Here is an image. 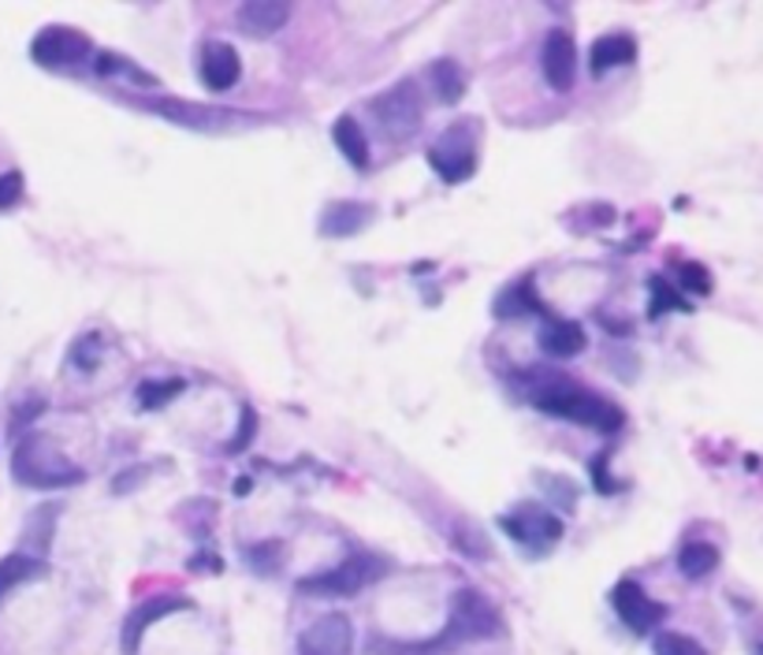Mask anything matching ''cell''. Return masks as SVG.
Returning a JSON list of instances; mask_svg holds the SVG:
<instances>
[{
  "instance_id": "e575fe53",
  "label": "cell",
  "mask_w": 763,
  "mask_h": 655,
  "mask_svg": "<svg viewBox=\"0 0 763 655\" xmlns=\"http://www.w3.org/2000/svg\"><path fill=\"white\" fill-rule=\"evenodd\" d=\"M588 474L596 477L593 485H596V491H599V496H610V491H618L615 485H610V474H607V450H604V455L596 458L593 466H588Z\"/></svg>"
},
{
  "instance_id": "4fadbf2b",
  "label": "cell",
  "mask_w": 763,
  "mask_h": 655,
  "mask_svg": "<svg viewBox=\"0 0 763 655\" xmlns=\"http://www.w3.org/2000/svg\"><path fill=\"white\" fill-rule=\"evenodd\" d=\"M149 112H160L165 119L179 123V127H195V131H212V127H228L236 119H250L242 112H228V108H212V105H195V101H146Z\"/></svg>"
},
{
  "instance_id": "52a82bcc",
  "label": "cell",
  "mask_w": 763,
  "mask_h": 655,
  "mask_svg": "<svg viewBox=\"0 0 763 655\" xmlns=\"http://www.w3.org/2000/svg\"><path fill=\"white\" fill-rule=\"evenodd\" d=\"M500 529L506 532V537L514 540L518 548L529 551V555H547L558 540H563V518L555 514V510H547L541 503H522L514 507L511 514L500 518Z\"/></svg>"
},
{
  "instance_id": "ba28073f",
  "label": "cell",
  "mask_w": 763,
  "mask_h": 655,
  "mask_svg": "<svg viewBox=\"0 0 763 655\" xmlns=\"http://www.w3.org/2000/svg\"><path fill=\"white\" fill-rule=\"evenodd\" d=\"M30 56H34V64H42L49 71H71L94 56V45H90L83 30L45 27L42 34L30 41Z\"/></svg>"
},
{
  "instance_id": "6da1fadb",
  "label": "cell",
  "mask_w": 763,
  "mask_h": 655,
  "mask_svg": "<svg viewBox=\"0 0 763 655\" xmlns=\"http://www.w3.org/2000/svg\"><path fill=\"white\" fill-rule=\"evenodd\" d=\"M514 384H518V392H522L525 403L533 409H541V414L596 428V433H604V436L623 433V425H626L623 406L610 403V398H604V395H596L593 387L577 384L574 376L555 373V368H529V373L514 376Z\"/></svg>"
},
{
  "instance_id": "f1b7e54d",
  "label": "cell",
  "mask_w": 763,
  "mask_h": 655,
  "mask_svg": "<svg viewBox=\"0 0 763 655\" xmlns=\"http://www.w3.org/2000/svg\"><path fill=\"white\" fill-rule=\"evenodd\" d=\"M652 652L656 655H708L693 637H686V633H656Z\"/></svg>"
},
{
  "instance_id": "603a6c76",
  "label": "cell",
  "mask_w": 763,
  "mask_h": 655,
  "mask_svg": "<svg viewBox=\"0 0 763 655\" xmlns=\"http://www.w3.org/2000/svg\"><path fill=\"white\" fill-rule=\"evenodd\" d=\"M432 90H436V97H440V105H458L466 94V71L462 64H454V60H436L432 64Z\"/></svg>"
},
{
  "instance_id": "d4e9b609",
  "label": "cell",
  "mask_w": 763,
  "mask_h": 655,
  "mask_svg": "<svg viewBox=\"0 0 763 655\" xmlns=\"http://www.w3.org/2000/svg\"><path fill=\"white\" fill-rule=\"evenodd\" d=\"M182 392H187V381H179V376H168V381H142L135 392V403L138 409H160V406L176 403Z\"/></svg>"
},
{
  "instance_id": "484cf974",
  "label": "cell",
  "mask_w": 763,
  "mask_h": 655,
  "mask_svg": "<svg viewBox=\"0 0 763 655\" xmlns=\"http://www.w3.org/2000/svg\"><path fill=\"white\" fill-rule=\"evenodd\" d=\"M60 503H45V507H38L34 514H30L27 521V529H23V537L30 540V544L38 548V559H42V551L53 544V532H56V518H60Z\"/></svg>"
},
{
  "instance_id": "277c9868",
  "label": "cell",
  "mask_w": 763,
  "mask_h": 655,
  "mask_svg": "<svg viewBox=\"0 0 763 655\" xmlns=\"http://www.w3.org/2000/svg\"><path fill=\"white\" fill-rule=\"evenodd\" d=\"M477 149H481L477 119H458L429 146V164L447 187H458V183H466L477 171V160H481Z\"/></svg>"
},
{
  "instance_id": "d590c367",
  "label": "cell",
  "mask_w": 763,
  "mask_h": 655,
  "mask_svg": "<svg viewBox=\"0 0 763 655\" xmlns=\"http://www.w3.org/2000/svg\"><path fill=\"white\" fill-rule=\"evenodd\" d=\"M752 652H756V655H763V641H756V644H752Z\"/></svg>"
},
{
  "instance_id": "5bb4252c",
  "label": "cell",
  "mask_w": 763,
  "mask_h": 655,
  "mask_svg": "<svg viewBox=\"0 0 763 655\" xmlns=\"http://www.w3.org/2000/svg\"><path fill=\"white\" fill-rule=\"evenodd\" d=\"M198 75L212 90V94H223V90H231L242 79L239 49L228 45V41H209V45L201 49V56H198Z\"/></svg>"
},
{
  "instance_id": "f546056e",
  "label": "cell",
  "mask_w": 763,
  "mask_h": 655,
  "mask_svg": "<svg viewBox=\"0 0 763 655\" xmlns=\"http://www.w3.org/2000/svg\"><path fill=\"white\" fill-rule=\"evenodd\" d=\"M253 433H258V414H253V406H242L239 433H236V439H228V444H223V455H242V450L253 444Z\"/></svg>"
},
{
  "instance_id": "8fae6325",
  "label": "cell",
  "mask_w": 763,
  "mask_h": 655,
  "mask_svg": "<svg viewBox=\"0 0 763 655\" xmlns=\"http://www.w3.org/2000/svg\"><path fill=\"white\" fill-rule=\"evenodd\" d=\"M190 607H195V600L182 596V592H176V596H149V600L135 603L124 618V655H138V644L153 622L168 618V614H176V611H190Z\"/></svg>"
},
{
  "instance_id": "30bf717a",
  "label": "cell",
  "mask_w": 763,
  "mask_h": 655,
  "mask_svg": "<svg viewBox=\"0 0 763 655\" xmlns=\"http://www.w3.org/2000/svg\"><path fill=\"white\" fill-rule=\"evenodd\" d=\"M299 655H354V622L343 611L321 614L313 626L302 630Z\"/></svg>"
},
{
  "instance_id": "4316f807",
  "label": "cell",
  "mask_w": 763,
  "mask_h": 655,
  "mask_svg": "<svg viewBox=\"0 0 763 655\" xmlns=\"http://www.w3.org/2000/svg\"><path fill=\"white\" fill-rule=\"evenodd\" d=\"M101 354H105V340H101V332H83L75 343H71L67 365L79 368V373H94V368L101 365Z\"/></svg>"
},
{
  "instance_id": "2e32d148",
  "label": "cell",
  "mask_w": 763,
  "mask_h": 655,
  "mask_svg": "<svg viewBox=\"0 0 763 655\" xmlns=\"http://www.w3.org/2000/svg\"><path fill=\"white\" fill-rule=\"evenodd\" d=\"M373 205L369 201H332L324 205L321 212V235H328V239H351V235L365 231L373 223Z\"/></svg>"
},
{
  "instance_id": "ffe728a7",
  "label": "cell",
  "mask_w": 763,
  "mask_h": 655,
  "mask_svg": "<svg viewBox=\"0 0 763 655\" xmlns=\"http://www.w3.org/2000/svg\"><path fill=\"white\" fill-rule=\"evenodd\" d=\"M49 573V562L38 555H27V551H12V555L0 559V607L12 596L19 585H30V581H42Z\"/></svg>"
},
{
  "instance_id": "83f0119b",
  "label": "cell",
  "mask_w": 763,
  "mask_h": 655,
  "mask_svg": "<svg viewBox=\"0 0 763 655\" xmlns=\"http://www.w3.org/2000/svg\"><path fill=\"white\" fill-rule=\"evenodd\" d=\"M94 71H97V75H105V79H108V75H124V79H130V82H138V86H157V79H153L149 71L135 67L127 56H119V53H97Z\"/></svg>"
},
{
  "instance_id": "ac0fdd59",
  "label": "cell",
  "mask_w": 763,
  "mask_h": 655,
  "mask_svg": "<svg viewBox=\"0 0 763 655\" xmlns=\"http://www.w3.org/2000/svg\"><path fill=\"white\" fill-rule=\"evenodd\" d=\"M536 343L547 357H577L585 351V328L577 321H566V316H544V328L536 332Z\"/></svg>"
},
{
  "instance_id": "44dd1931",
  "label": "cell",
  "mask_w": 763,
  "mask_h": 655,
  "mask_svg": "<svg viewBox=\"0 0 763 655\" xmlns=\"http://www.w3.org/2000/svg\"><path fill=\"white\" fill-rule=\"evenodd\" d=\"M678 570L681 578L689 581H704L719 570V548L708 544V540H686L678 548Z\"/></svg>"
},
{
  "instance_id": "836d02e7",
  "label": "cell",
  "mask_w": 763,
  "mask_h": 655,
  "mask_svg": "<svg viewBox=\"0 0 763 655\" xmlns=\"http://www.w3.org/2000/svg\"><path fill=\"white\" fill-rule=\"evenodd\" d=\"M276 555H280V544L276 540H264L261 548H247V562L253 570H264V573H272V566H276Z\"/></svg>"
},
{
  "instance_id": "7a4b0ae2",
  "label": "cell",
  "mask_w": 763,
  "mask_h": 655,
  "mask_svg": "<svg viewBox=\"0 0 763 655\" xmlns=\"http://www.w3.org/2000/svg\"><path fill=\"white\" fill-rule=\"evenodd\" d=\"M12 474L19 485L42 488V491L71 488V485H79V480H86V469L71 462L45 433H30L19 439L12 450Z\"/></svg>"
},
{
  "instance_id": "9a60e30c",
  "label": "cell",
  "mask_w": 763,
  "mask_h": 655,
  "mask_svg": "<svg viewBox=\"0 0 763 655\" xmlns=\"http://www.w3.org/2000/svg\"><path fill=\"white\" fill-rule=\"evenodd\" d=\"M492 316L500 321H518V316H552V310L544 305V299L536 294V275L525 272L518 275L514 283H506L500 294H495Z\"/></svg>"
},
{
  "instance_id": "8992f818",
  "label": "cell",
  "mask_w": 763,
  "mask_h": 655,
  "mask_svg": "<svg viewBox=\"0 0 763 655\" xmlns=\"http://www.w3.org/2000/svg\"><path fill=\"white\" fill-rule=\"evenodd\" d=\"M369 108H373V116L380 119V131L391 142L414 138L417 131H421V123H425V101H421V94H417L414 79L395 82L391 90H384L380 97L369 101Z\"/></svg>"
},
{
  "instance_id": "7c38bea8",
  "label": "cell",
  "mask_w": 763,
  "mask_h": 655,
  "mask_svg": "<svg viewBox=\"0 0 763 655\" xmlns=\"http://www.w3.org/2000/svg\"><path fill=\"white\" fill-rule=\"evenodd\" d=\"M541 67H544V82L555 90V94H569V90H574V82H577L574 34H566V30H552V34L544 38Z\"/></svg>"
},
{
  "instance_id": "1f68e13d",
  "label": "cell",
  "mask_w": 763,
  "mask_h": 655,
  "mask_svg": "<svg viewBox=\"0 0 763 655\" xmlns=\"http://www.w3.org/2000/svg\"><path fill=\"white\" fill-rule=\"evenodd\" d=\"M678 283L681 287H689L693 294H711V275L704 264H697V261H686L678 269Z\"/></svg>"
},
{
  "instance_id": "d6a6232c",
  "label": "cell",
  "mask_w": 763,
  "mask_h": 655,
  "mask_svg": "<svg viewBox=\"0 0 763 655\" xmlns=\"http://www.w3.org/2000/svg\"><path fill=\"white\" fill-rule=\"evenodd\" d=\"M23 198V171H4L0 176V212L12 209Z\"/></svg>"
},
{
  "instance_id": "5b68a950",
  "label": "cell",
  "mask_w": 763,
  "mask_h": 655,
  "mask_svg": "<svg viewBox=\"0 0 763 655\" xmlns=\"http://www.w3.org/2000/svg\"><path fill=\"white\" fill-rule=\"evenodd\" d=\"M388 573V562L373 551H354L339 562V566L324 570V573H310V578H299V592L305 596H354L365 585L380 581Z\"/></svg>"
},
{
  "instance_id": "d6986e66",
  "label": "cell",
  "mask_w": 763,
  "mask_h": 655,
  "mask_svg": "<svg viewBox=\"0 0 763 655\" xmlns=\"http://www.w3.org/2000/svg\"><path fill=\"white\" fill-rule=\"evenodd\" d=\"M634 60H637V41L634 34H626V30L596 38L593 49H588V67H593V75H607V71H615V67H629Z\"/></svg>"
},
{
  "instance_id": "7402d4cb",
  "label": "cell",
  "mask_w": 763,
  "mask_h": 655,
  "mask_svg": "<svg viewBox=\"0 0 763 655\" xmlns=\"http://www.w3.org/2000/svg\"><path fill=\"white\" fill-rule=\"evenodd\" d=\"M332 142H335V149H339L343 157L354 164V168H369V138H365L362 123L354 119V116H339V119H335Z\"/></svg>"
},
{
  "instance_id": "4dcf8cb0",
  "label": "cell",
  "mask_w": 763,
  "mask_h": 655,
  "mask_svg": "<svg viewBox=\"0 0 763 655\" xmlns=\"http://www.w3.org/2000/svg\"><path fill=\"white\" fill-rule=\"evenodd\" d=\"M481 532H477L473 526L470 529H466V526H458L454 529V548L458 551H462V555H470V559H488V555H492V548H488V544H481Z\"/></svg>"
},
{
  "instance_id": "cb8c5ba5",
  "label": "cell",
  "mask_w": 763,
  "mask_h": 655,
  "mask_svg": "<svg viewBox=\"0 0 763 655\" xmlns=\"http://www.w3.org/2000/svg\"><path fill=\"white\" fill-rule=\"evenodd\" d=\"M648 291H652V305H648V321H659L663 313H675V310H681V313L693 310V302L681 299V291L667 280V275H652V280H648Z\"/></svg>"
},
{
  "instance_id": "e0dca14e",
  "label": "cell",
  "mask_w": 763,
  "mask_h": 655,
  "mask_svg": "<svg viewBox=\"0 0 763 655\" xmlns=\"http://www.w3.org/2000/svg\"><path fill=\"white\" fill-rule=\"evenodd\" d=\"M291 19V4L283 0H250V4L239 8L236 23L247 38H272L276 30L288 27Z\"/></svg>"
},
{
  "instance_id": "3957f363",
  "label": "cell",
  "mask_w": 763,
  "mask_h": 655,
  "mask_svg": "<svg viewBox=\"0 0 763 655\" xmlns=\"http://www.w3.org/2000/svg\"><path fill=\"white\" fill-rule=\"evenodd\" d=\"M500 633H503V614L481 589L466 585L454 592L451 614H447V626L440 633L447 648H458V644H470V641H492Z\"/></svg>"
},
{
  "instance_id": "9c48e42d",
  "label": "cell",
  "mask_w": 763,
  "mask_h": 655,
  "mask_svg": "<svg viewBox=\"0 0 763 655\" xmlns=\"http://www.w3.org/2000/svg\"><path fill=\"white\" fill-rule=\"evenodd\" d=\"M610 607H615L618 618L626 622V630H634L637 637L659 630V626H663V618H667L663 603L648 596V592L640 589L634 578H623L615 589H610Z\"/></svg>"
}]
</instances>
